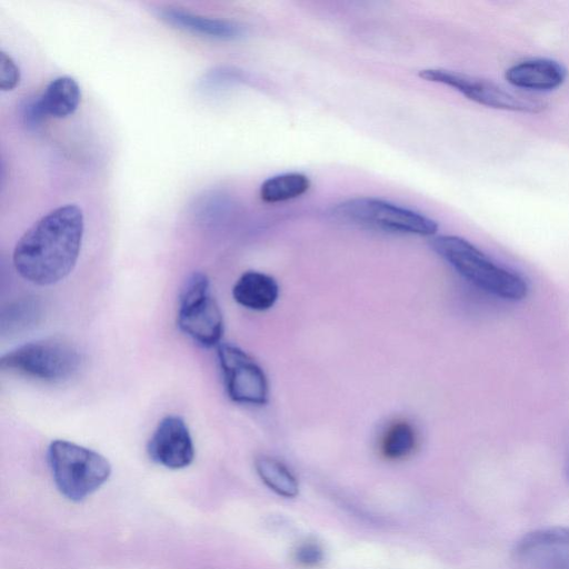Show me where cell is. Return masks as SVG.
I'll use <instances>...</instances> for the list:
<instances>
[{"instance_id": "6da1fadb", "label": "cell", "mask_w": 569, "mask_h": 569, "mask_svg": "<svg viewBox=\"0 0 569 569\" xmlns=\"http://www.w3.org/2000/svg\"><path fill=\"white\" fill-rule=\"evenodd\" d=\"M84 219L74 203L60 206L37 220L18 240L12 263L20 277L51 286L73 270L82 244Z\"/></svg>"}, {"instance_id": "7a4b0ae2", "label": "cell", "mask_w": 569, "mask_h": 569, "mask_svg": "<svg viewBox=\"0 0 569 569\" xmlns=\"http://www.w3.org/2000/svg\"><path fill=\"white\" fill-rule=\"evenodd\" d=\"M430 244L460 276L481 290L511 301L527 297L528 284L523 278L496 264L468 240L443 234L433 237Z\"/></svg>"}, {"instance_id": "3957f363", "label": "cell", "mask_w": 569, "mask_h": 569, "mask_svg": "<svg viewBox=\"0 0 569 569\" xmlns=\"http://www.w3.org/2000/svg\"><path fill=\"white\" fill-rule=\"evenodd\" d=\"M83 365L79 348L63 338L51 337L18 346L2 355L0 368L28 379L61 383L73 378Z\"/></svg>"}, {"instance_id": "277c9868", "label": "cell", "mask_w": 569, "mask_h": 569, "mask_svg": "<svg viewBox=\"0 0 569 569\" xmlns=\"http://www.w3.org/2000/svg\"><path fill=\"white\" fill-rule=\"evenodd\" d=\"M48 461L58 490L71 501L86 499L98 490L111 473V466L106 457L63 439L51 441Z\"/></svg>"}, {"instance_id": "5b68a950", "label": "cell", "mask_w": 569, "mask_h": 569, "mask_svg": "<svg viewBox=\"0 0 569 569\" xmlns=\"http://www.w3.org/2000/svg\"><path fill=\"white\" fill-rule=\"evenodd\" d=\"M342 220L388 232L431 237L438 223L415 210L373 197L347 199L333 208Z\"/></svg>"}, {"instance_id": "8992f818", "label": "cell", "mask_w": 569, "mask_h": 569, "mask_svg": "<svg viewBox=\"0 0 569 569\" xmlns=\"http://www.w3.org/2000/svg\"><path fill=\"white\" fill-rule=\"evenodd\" d=\"M177 323L183 333L202 347L221 343L223 318L204 273L193 272L186 280L179 295Z\"/></svg>"}, {"instance_id": "52a82bcc", "label": "cell", "mask_w": 569, "mask_h": 569, "mask_svg": "<svg viewBox=\"0 0 569 569\" xmlns=\"http://www.w3.org/2000/svg\"><path fill=\"white\" fill-rule=\"evenodd\" d=\"M419 77L451 87L469 100L490 108L521 112H539L545 108L541 101L513 94L489 80L458 71L430 68L420 70Z\"/></svg>"}, {"instance_id": "ba28073f", "label": "cell", "mask_w": 569, "mask_h": 569, "mask_svg": "<svg viewBox=\"0 0 569 569\" xmlns=\"http://www.w3.org/2000/svg\"><path fill=\"white\" fill-rule=\"evenodd\" d=\"M218 360L229 398L238 403L261 406L268 402L269 385L261 367L242 349L218 346Z\"/></svg>"}, {"instance_id": "9c48e42d", "label": "cell", "mask_w": 569, "mask_h": 569, "mask_svg": "<svg viewBox=\"0 0 569 569\" xmlns=\"http://www.w3.org/2000/svg\"><path fill=\"white\" fill-rule=\"evenodd\" d=\"M526 569H569V527H548L525 535L513 548Z\"/></svg>"}, {"instance_id": "30bf717a", "label": "cell", "mask_w": 569, "mask_h": 569, "mask_svg": "<svg viewBox=\"0 0 569 569\" xmlns=\"http://www.w3.org/2000/svg\"><path fill=\"white\" fill-rule=\"evenodd\" d=\"M147 451L153 462L166 468L188 467L194 458V446L184 420L176 415L162 418L148 441Z\"/></svg>"}, {"instance_id": "8fae6325", "label": "cell", "mask_w": 569, "mask_h": 569, "mask_svg": "<svg viewBox=\"0 0 569 569\" xmlns=\"http://www.w3.org/2000/svg\"><path fill=\"white\" fill-rule=\"evenodd\" d=\"M565 67L550 59H529L506 71L507 81L521 89L546 91L559 87L566 79Z\"/></svg>"}, {"instance_id": "7c38bea8", "label": "cell", "mask_w": 569, "mask_h": 569, "mask_svg": "<svg viewBox=\"0 0 569 569\" xmlns=\"http://www.w3.org/2000/svg\"><path fill=\"white\" fill-rule=\"evenodd\" d=\"M233 299L242 307L264 311L270 309L279 297V286L269 274L246 271L232 288Z\"/></svg>"}, {"instance_id": "4fadbf2b", "label": "cell", "mask_w": 569, "mask_h": 569, "mask_svg": "<svg viewBox=\"0 0 569 569\" xmlns=\"http://www.w3.org/2000/svg\"><path fill=\"white\" fill-rule=\"evenodd\" d=\"M162 20L176 28L217 39H234L242 34V28L231 21L211 19L176 8L162 9Z\"/></svg>"}, {"instance_id": "5bb4252c", "label": "cell", "mask_w": 569, "mask_h": 569, "mask_svg": "<svg viewBox=\"0 0 569 569\" xmlns=\"http://www.w3.org/2000/svg\"><path fill=\"white\" fill-rule=\"evenodd\" d=\"M80 99L81 91L78 82L69 76H61L48 83L42 94L36 100V104L42 117L61 119L77 110Z\"/></svg>"}, {"instance_id": "9a60e30c", "label": "cell", "mask_w": 569, "mask_h": 569, "mask_svg": "<svg viewBox=\"0 0 569 569\" xmlns=\"http://www.w3.org/2000/svg\"><path fill=\"white\" fill-rule=\"evenodd\" d=\"M254 468L261 481L278 496L295 498L299 493L296 476L279 459L259 456L254 460Z\"/></svg>"}, {"instance_id": "2e32d148", "label": "cell", "mask_w": 569, "mask_h": 569, "mask_svg": "<svg viewBox=\"0 0 569 569\" xmlns=\"http://www.w3.org/2000/svg\"><path fill=\"white\" fill-rule=\"evenodd\" d=\"M311 187L310 179L300 172H286L264 180L259 189L260 199L266 203H278L305 194Z\"/></svg>"}, {"instance_id": "e0dca14e", "label": "cell", "mask_w": 569, "mask_h": 569, "mask_svg": "<svg viewBox=\"0 0 569 569\" xmlns=\"http://www.w3.org/2000/svg\"><path fill=\"white\" fill-rule=\"evenodd\" d=\"M417 436L412 425L406 420H396L388 426L380 441L385 458L399 460L408 457L416 448Z\"/></svg>"}, {"instance_id": "ac0fdd59", "label": "cell", "mask_w": 569, "mask_h": 569, "mask_svg": "<svg viewBox=\"0 0 569 569\" xmlns=\"http://www.w3.org/2000/svg\"><path fill=\"white\" fill-rule=\"evenodd\" d=\"M41 315V306L32 298L20 299L10 303L1 316L2 333H17L38 322Z\"/></svg>"}, {"instance_id": "d6986e66", "label": "cell", "mask_w": 569, "mask_h": 569, "mask_svg": "<svg viewBox=\"0 0 569 569\" xmlns=\"http://www.w3.org/2000/svg\"><path fill=\"white\" fill-rule=\"evenodd\" d=\"M20 82V70L10 54L4 51L0 53V89L2 91L13 90Z\"/></svg>"}, {"instance_id": "ffe728a7", "label": "cell", "mask_w": 569, "mask_h": 569, "mask_svg": "<svg viewBox=\"0 0 569 569\" xmlns=\"http://www.w3.org/2000/svg\"><path fill=\"white\" fill-rule=\"evenodd\" d=\"M323 550L321 546L315 541H306L300 543L295 550L293 558L296 562L303 567H316L323 560Z\"/></svg>"}, {"instance_id": "44dd1931", "label": "cell", "mask_w": 569, "mask_h": 569, "mask_svg": "<svg viewBox=\"0 0 569 569\" xmlns=\"http://www.w3.org/2000/svg\"><path fill=\"white\" fill-rule=\"evenodd\" d=\"M566 469H567V476H568V480H569V448H568V453H567Z\"/></svg>"}]
</instances>
